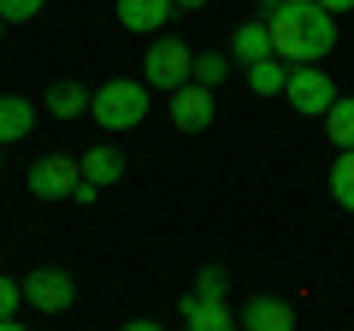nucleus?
<instances>
[{
  "mask_svg": "<svg viewBox=\"0 0 354 331\" xmlns=\"http://www.w3.org/2000/svg\"><path fill=\"white\" fill-rule=\"evenodd\" d=\"M266 30H272V53H278L283 65H319L337 48V12H325L319 0L266 6Z\"/></svg>",
  "mask_w": 354,
  "mask_h": 331,
  "instance_id": "nucleus-1",
  "label": "nucleus"
},
{
  "mask_svg": "<svg viewBox=\"0 0 354 331\" xmlns=\"http://www.w3.org/2000/svg\"><path fill=\"white\" fill-rule=\"evenodd\" d=\"M88 118L101 130H136L148 118V83H130V77H113L88 95Z\"/></svg>",
  "mask_w": 354,
  "mask_h": 331,
  "instance_id": "nucleus-2",
  "label": "nucleus"
},
{
  "mask_svg": "<svg viewBox=\"0 0 354 331\" xmlns=\"http://www.w3.org/2000/svg\"><path fill=\"white\" fill-rule=\"evenodd\" d=\"M189 71H195L189 42H177V36H153L148 42V53H142V83H148V89L171 95L177 83H189Z\"/></svg>",
  "mask_w": 354,
  "mask_h": 331,
  "instance_id": "nucleus-3",
  "label": "nucleus"
},
{
  "mask_svg": "<svg viewBox=\"0 0 354 331\" xmlns=\"http://www.w3.org/2000/svg\"><path fill=\"white\" fill-rule=\"evenodd\" d=\"M283 101H290L301 118H325V107L337 101V83H330V71H325V65H290Z\"/></svg>",
  "mask_w": 354,
  "mask_h": 331,
  "instance_id": "nucleus-4",
  "label": "nucleus"
},
{
  "mask_svg": "<svg viewBox=\"0 0 354 331\" xmlns=\"http://www.w3.org/2000/svg\"><path fill=\"white\" fill-rule=\"evenodd\" d=\"M30 195L36 202H71L77 195V184H83V166L71 160V154H41L36 166H30Z\"/></svg>",
  "mask_w": 354,
  "mask_h": 331,
  "instance_id": "nucleus-5",
  "label": "nucleus"
},
{
  "mask_svg": "<svg viewBox=\"0 0 354 331\" xmlns=\"http://www.w3.org/2000/svg\"><path fill=\"white\" fill-rule=\"evenodd\" d=\"M24 302L36 307V314H65V307L77 302V278H71L65 267H30Z\"/></svg>",
  "mask_w": 354,
  "mask_h": 331,
  "instance_id": "nucleus-6",
  "label": "nucleus"
},
{
  "mask_svg": "<svg viewBox=\"0 0 354 331\" xmlns=\"http://www.w3.org/2000/svg\"><path fill=\"white\" fill-rule=\"evenodd\" d=\"M165 107H171V125H177V130H189V136H201V130L213 125V113H218L213 89H207V83H195V77H189V83H177Z\"/></svg>",
  "mask_w": 354,
  "mask_h": 331,
  "instance_id": "nucleus-7",
  "label": "nucleus"
},
{
  "mask_svg": "<svg viewBox=\"0 0 354 331\" xmlns=\"http://www.w3.org/2000/svg\"><path fill=\"white\" fill-rule=\"evenodd\" d=\"M113 6H118V24L136 30V36H160V30L177 18L171 0H113Z\"/></svg>",
  "mask_w": 354,
  "mask_h": 331,
  "instance_id": "nucleus-8",
  "label": "nucleus"
},
{
  "mask_svg": "<svg viewBox=\"0 0 354 331\" xmlns=\"http://www.w3.org/2000/svg\"><path fill=\"white\" fill-rule=\"evenodd\" d=\"M177 314H183V325H195V331H230V307H225V296H201V290H189L183 302H177Z\"/></svg>",
  "mask_w": 354,
  "mask_h": 331,
  "instance_id": "nucleus-9",
  "label": "nucleus"
},
{
  "mask_svg": "<svg viewBox=\"0 0 354 331\" xmlns=\"http://www.w3.org/2000/svg\"><path fill=\"white\" fill-rule=\"evenodd\" d=\"M77 166H83V178L95 184V190H113V184L124 178V154H118V148H106V142L83 148V160H77Z\"/></svg>",
  "mask_w": 354,
  "mask_h": 331,
  "instance_id": "nucleus-10",
  "label": "nucleus"
},
{
  "mask_svg": "<svg viewBox=\"0 0 354 331\" xmlns=\"http://www.w3.org/2000/svg\"><path fill=\"white\" fill-rule=\"evenodd\" d=\"M242 325H248V331H290L295 325V307L278 302V296H254V302L242 307Z\"/></svg>",
  "mask_w": 354,
  "mask_h": 331,
  "instance_id": "nucleus-11",
  "label": "nucleus"
},
{
  "mask_svg": "<svg viewBox=\"0 0 354 331\" xmlns=\"http://www.w3.org/2000/svg\"><path fill=\"white\" fill-rule=\"evenodd\" d=\"M266 53H272V30H266V18H248V24L230 30V60H236V65H254V60H266Z\"/></svg>",
  "mask_w": 354,
  "mask_h": 331,
  "instance_id": "nucleus-12",
  "label": "nucleus"
},
{
  "mask_svg": "<svg viewBox=\"0 0 354 331\" xmlns=\"http://www.w3.org/2000/svg\"><path fill=\"white\" fill-rule=\"evenodd\" d=\"M30 130H36V101H24V95H0V148H6V142H24Z\"/></svg>",
  "mask_w": 354,
  "mask_h": 331,
  "instance_id": "nucleus-13",
  "label": "nucleus"
},
{
  "mask_svg": "<svg viewBox=\"0 0 354 331\" xmlns=\"http://www.w3.org/2000/svg\"><path fill=\"white\" fill-rule=\"evenodd\" d=\"M88 95H95V89H83V83L59 77V83H48V95H41V101H48L53 118H83V113H88Z\"/></svg>",
  "mask_w": 354,
  "mask_h": 331,
  "instance_id": "nucleus-14",
  "label": "nucleus"
},
{
  "mask_svg": "<svg viewBox=\"0 0 354 331\" xmlns=\"http://www.w3.org/2000/svg\"><path fill=\"white\" fill-rule=\"evenodd\" d=\"M242 71H248V89L254 95H283V83H290V65H283L278 53H266V60L242 65Z\"/></svg>",
  "mask_w": 354,
  "mask_h": 331,
  "instance_id": "nucleus-15",
  "label": "nucleus"
},
{
  "mask_svg": "<svg viewBox=\"0 0 354 331\" xmlns=\"http://www.w3.org/2000/svg\"><path fill=\"white\" fill-rule=\"evenodd\" d=\"M325 136H330V148H354V101L348 95H337L325 107Z\"/></svg>",
  "mask_w": 354,
  "mask_h": 331,
  "instance_id": "nucleus-16",
  "label": "nucleus"
},
{
  "mask_svg": "<svg viewBox=\"0 0 354 331\" xmlns=\"http://www.w3.org/2000/svg\"><path fill=\"white\" fill-rule=\"evenodd\" d=\"M330 195L342 213H354V148H337V160H330Z\"/></svg>",
  "mask_w": 354,
  "mask_h": 331,
  "instance_id": "nucleus-17",
  "label": "nucleus"
},
{
  "mask_svg": "<svg viewBox=\"0 0 354 331\" xmlns=\"http://www.w3.org/2000/svg\"><path fill=\"white\" fill-rule=\"evenodd\" d=\"M18 302H24V284L0 272V331H18Z\"/></svg>",
  "mask_w": 354,
  "mask_h": 331,
  "instance_id": "nucleus-18",
  "label": "nucleus"
},
{
  "mask_svg": "<svg viewBox=\"0 0 354 331\" xmlns=\"http://www.w3.org/2000/svg\"><path fill=\"white\" fill-rule=\"evenodd\" d=\"M225 71H230V53H195V83H207V89H218L225 83Z\"/></svg>",
  "mask_w": 354,
  "mask_h": 331,
  "instance_id": "nucleus-19",
  "label": "nucleus"
},
{
  "mask_svg": "<svg viewBox=\"0 0 354 331\" xmlns=\"http://www.w3.org/2000/svg\"><path fill=\"white\" fill-rule=\"evenodd\" d=\"M189 290H201V296H225V290H230V272L213 260V267H201V272H195V284H189Z\"/></svg>",
  "mask_w": 354,
  "mask_h": 331,
  "instance_id": "nucleus-20",
  "label": "nucleus"
},
{
  "mask_svg": "<svg viewBox=\"0 0 354 331\" xmlns=\"http://www.w3.org/2000/svg\"><path fill=\"white\" fill-rule=\"evenodd\" d=\"M41 6H48V0H0V18H6V24H36Z\"/></svg>",
  "mask_w": 354,
  "mask_h": 331,
  "instance_id": "nucleus-21",
  "label": "nucleus"
},
{
  "mask_svg": "<svg viewBox=\"0 0 354 331\" xmlns=\"http://www.w3.org/2000/svg\"><path fill=\"white\" fill-rule=\"evenodd\" d=\"M325 12H354V0H319Z\"/></svg>",
  "mask_w": 354,
  "mask_h": 331,
  "instance_id": "nucleus-22",
  "label": "nucleus"
},
{
  "mask_svg": "<svg viewBox=\"0 0 354 331\" xmlns=\"http://www.w3.org/2000/svg\"><path fill=\"white\" fill-rule=\"evenodd\" d=\"M171 6H177V12H201L207 0H171Z\"/></svg>",
  "mask_w": 354,
  "mask_h": 331,
  "instance_id": "nucleus-23",
  "label": "nucleus"
},
{
  "mask_svg": "<svg viewBox=\"0 0 354 331\" xmlns=\"http://www.w3.org/2000/svg\"><path fill=\"white\" fill-rule=\"evenodd\" d=\"M254 6H260V12H266V6H283V0H254Z\"/></svg>",
  "mask_w": 354,
  "mask_h": 331,
  "instance_id": "nucleus-24",
  "label": "nucleus"
},
{
  "mask_svg": "<svg viewBox=\"0 0 354 331\" xmlns=\"http://www.w3.org/2000/svg\"><path fill=\"white\" fill-rule=\"evenodd\" d=\"M0 36H6V18H0Z\"/></svg>",
  "mask_w": 354,
  "mask_h": 331,
  "instance_id": "nucleus-25",
  "label": "nucleus"
},
{
  "mask_svg": "<svg viewBox=\"0 0 354 331\" xmlns=\"http://www.w3.org/2000/svg\"><path fill=\"white\" fill-rule=\"evenodd\" d=\"M0 166H6V154H0Z\"/></svg>",
  "mask_w": 354,
  "mask_h": 331,
  "instance_id": "nucleus-26",
  "label": "nucleus"
}]
</instances>
